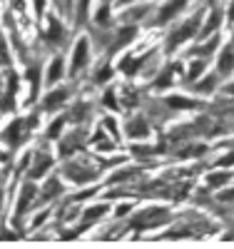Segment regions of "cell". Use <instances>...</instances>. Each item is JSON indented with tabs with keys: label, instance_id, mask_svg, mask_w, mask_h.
Here are the masks:
<instances>
[{
	"label": "cell",
	"instance_id": "16",
	"mask_svg": "<svg viewBox=\"0 0 234 249\" xmlns=\"http://www.w3.org/2000/svg\"><path fill=\"white\" fill-rule=\"evenodd\" d=\"M48 35H50V37H60V23H57V20H53V23H50Z\"/></svg>",
	"mask_w": 234,
	"mask_h": 249
},
{
	"label": "cell",
	"instance_id": "23",
	"mask_svg": "<svg viewBox=\"0 0 234 249\" xmlns=\"http://www.w3.org/2000/svg\"><path fill=\"white\" fill-rule=\"evenodd\" d=\"M65 5H70V0H65Z\"/></svg>",
	"mask_w": 234,
	"mask_h": 249
},
{
	"label": "cell",
	"instance_id": "12",
	"mask_svg": "<svg viewBox=\"0 0 234 249\" xmlns=\"http://www.w3.org/2000/svg\"><path fill=\"white\" fill-rule=\"evenodd\" d=\"M142 60L144 57H125L122 60V72H127V75L137 72V65H142Z\"/></svg>",
	"mask_w": 234,
	"mask_h": 249
},
{
	"label": "cell",
	"instance_id": "17",
	"mask_svg": "<svg viewBox=\"0 0 234 249\" xmlns=\"http://www.w3.org/2000/svg\"><path fill=\"white\" fill-rule=\"evenodd\" d=\"M88 8H90V0H82V3H80V20L88 15Z\"/></svg>",
	"mask_w": 234,
	"mask_h": 249
},
{
	"label": "cell",
	"instance_id": "4",
	"mask_svg": "<svg viewBox=\"0 0 234 249\" xmlns=\"http://www.w3.org/2000/svg\"><path fill=\"white\" fill-rule=\"evenodd\" d=\"M187 5V0H169V3H164L162 5V10H160V18H157V23L162 25V23H169L182 8Z\"/></svg>",
	"mask_w": 234,
	"mask_h": 249
},
{
	"label": "cell",
	"instance_id": "5",
	"mask_svg": "<svg viewBox=\"0 0 234 249\" xmlns=\"http://www.w3.org/2000/svg\"><path fill=\"white\" fill-rule=\"evenodd\" d=\"M167 105L175 107V110H195V107H202V102L199 100H189V97L172 95V97H167Z\"/></svg>",
	"mask_w": 234,
	"mask_h": 249
},
{
	"label": "cell",
	"instance_id": "6",
	"mask_svg": "<svg viewBox=\"0 0 234 249\" xmlns=\"http://www.w3.org/2000/svg\"><path fill=\"white\" fill-rule=\"evenodd\" d=\"M217 68H219V75H229L234 70V48H224L222 55H219V62H217Z\"/></svg>",
	"mask_w": 234,
	"mask_h": 249
},
{
	"label": "cell",
	"instance_id": "1",
	"mask_svg": "<svg viewBox=\"0 0 234 249\" xmlns=\"http://www.w3.org/2000/svg\"><path fill=\"white\" fill-rule=\"evenodd\" d=\"M199 23H202V13H197V15H192V18H187L184 23L169 35V40H167V48L169 50H175L180 43H184L187 37H192L195 33H197V28H199Z\"/></svg>",
	"mask_w": 234,
	"mask_h": 249
},
{
	"label": "cell",
	"instance_id": "14",
	"mask_svg": "<svg viewBox=\"0 0 234 249\" xmlns=\"http://www.w3.org/2000/svg\"><path fill=\"white\" fill-rule=\"evenodd\" d=\"M229 179V175H215V177H209V184L212 187H219V184H224Z\"/></svg>",
	"mask_w": 234,
	"mask_h": 249
},
{
	"label": "cell",
	"instance_id": "18",
	"mask_svg": "<svg viewBox=\"0 0 234 249\" xmlns=\"http://www.w3.org/2000/svg\"><path fill=\"white\" fill-rule=\"evenodd\" d=\"M60 127H62V117L53 124V127H50V137H57V132H60Z\"/></svg>",
	"mask_w": 234,
	"mask_h": 249
},
{
	"label": "cell",
	"instance_id": "20",
	"mask_svg": "<svg viewBox=\"0 0 234 249\" xmlns=\"http://www.w3.org/2000/svg\"><path fill=\"white\" fill-rule=\"evenodd\" d=\"M227 15H229V23H232V20H234V0H232V5H229V13H227Z\"/></svg>",
	"mask_w": 234,
	"mask_h": 249
},
{
	"label": "cell",
	"instance_id": "24",
	"mask_svg": "<svg viewBox=\"0 0 234 249\" xmlns=\"http://www.w3.org/2000/svg\"><path fill=\"white\" fill-rule=\"evenodd\" d=\"M232 45H234V35H232Z\"/></svg>",
	"mask_w": 234,
	"mask_h": 249
},
{
	"label": "cell",
	"instance_id": "9",
	"mask_svg": "<svg viewBox=\"0 0 234 249\" xmlns=\"http://www.w3.org/2000/svg\"><path fill=\"white\" fill-rule=\"evenodd\" d=\"M65 97H68V90H57V92H50V95L45 97V107H48V110L57 107V105H60V102L65 100Z\"/></svg>",
	"mask_w": 234,
	"mask_h": 249
},
{
	"label": "cell",
	"instance_id": "3",
	"mask_svg": "<svg viewBox=\"0 0 234 249\" xmlns=\"http://www.w3.org/2000/svg\"><path fill=\"white\" fill-rule=\"evenodd\" d=\"M88 62V40L80 37L77 40V45H75V53H72V62H70V72L77 75L82 70V65Z\"/></svg>",
	"mask_w": 234,
	"mask_h": 249
},
{
	"label": "cell",
	"instance_id": "21",
	"mask_svg": "<svg viewBox=\"0 0 234 249\" xmlns=\"http://www.w3.org/2000/svg\"><path fill=\"white\" fill-rule=\"evenodd\" d=\"M229 92H232V95H234V82H232V85H229Z\"/></svg>",
	"mask_w": 234,
	"mask_h": 249
},
{
	"label": "cell",
	"instance_id": "8",
	"mask_svg": "<svg viewBox=\"0 0 234 249\" xmlns=\"http://www.w3.org/2000/svg\"><path fill=\"white\" fill-rule=\"evenodd\" d=\"M222 25V10H212V15H209V20H207V23H204V28H202V37H207L212 30H217Z\"/></svg>",
	"mask_w": 234,
	"mask_h": 249
},
{
	"label": "cell",
	"instance_id": "10",
	"mask_svg": "<svg viewBox=\"0 0 234 249\" xmlns=\"http://www.w3.org/2000/svg\"><path fill=\"white\" fill-rule=\"evenodd\" d=\"M33 195H35V187H33V184H25L23 197H20V202H18V212H25V210H28V202L33 199Z\"/></svg>",
	"mask_w": 234,
	"mask_h": 249
},
{
	"label": "cell",
	"instance_id": "2",
	"mask_svg": "<svg viewBox=\"0 0 234 249\" xmlns=\"http://www.w3.org/2000/svg\"><path fill=\"white\" fill-rule=\"evenodd\" d=\"M169 219V212L167 210H160V207H155V210H147L142 212L140 217H135L130 224L137 227V230H144V227H157V224H164Z\"/></svg>",
	"mask_w": 234,
	"mask_h": 249
},
{
	"label": "cell",
	"instance_id": "7",
	"mask_svg": "<svg viewBox=\"0 0 234 249\" xmlns=\"http://www.w3.org/2000/svg\"><path fill=\"white\" fill-rule=\"evenodd\" d=\"M127 135H130V137H147V135H150V130H147V122H144L142 117L130 120V124H127Z\"/></svg>",
	"mask_w": 234,
	"mask_h": 249
},
{
	"label": "cell",
	"instance_id": "22",
	"mask_svg": "<svg viewBox=\"0 0 234 249\" xmlns=\"http://www.w3.org/2000/svg\"><path fill=\"white\" fill-rule=\"evenodd\" d=\"M120 3H122V5H127V3H130V0H120Z\"/></svg>",
	"mask_w": 234,
	"mask_h": 249
},
{
	"label": "cell",
	"instance_id": "15",
	"mask_svg": "<svg viewBox=\"0 0 234 249\" xmlns=\"http://www.w3.org/2000/svg\"><path fill=\"white\" fill-rule=\"evenodd\" d=\"M212 88H215V77H207V80H202L197 85V90H212Z\"/></svg>",
	"mask_w": 234,
	"mask_h": 249
},
{
	"label": "cell",
	"instance_id": "19",
	"mask_svg": "<svg viewBox=\"0 0 234 249\" xmlns=\"http://www.w3.org/2000/svg\"><path fill=\"white\" fill-rule=\"evenodd\" d=\"M42 5H45V0H35V10H37V15L42 13Z\"/></svg>",
	"mask_w": 234,
	"mask_h": 249
},
{
	"label": "cell",
	"instance_id": "11",
	"mask_svg": "<svg viewBox=\"0 0 234 249\" xmlns=\"http://www.w3.org/2000/svg\"><path fill=\"white\" fill-rule=\"evenodd\" d=\"M60 68H62V60H60V57H55V60L50 62V68H48V85H53V82L60 77V72H62Z\"/></svg>",
	"mask_w": 234,
	"mask_h": 249
},
{
	"label": "cell",
	"instance_id": "13",
	"mask_svg": "<svg viewBox=\"0 0 234 249\" xmlns=\"http://www.w3.org/2000/svg\"><path fill=\"white\" fill-rule=\"evenodd\" d=\"M202 72H204V62H202V60H197V62H192V65H189L187 77H189V80H197Z\"/></svg>",
	"mask_w": 234,
	"mask_h": 249
}]
</instances>
